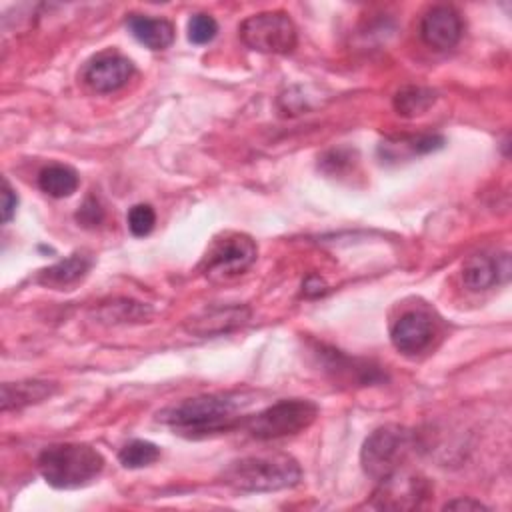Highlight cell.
<instances>
[{
  "label": "cell",
  "instance_id": "obj_15",
  "mask_svg": "<svg viewBox=\"0 0 512 512\" xmlns=\"http://www.w3.org/2000/svg\"><path fill=\"white\" fill-rule=\"evenodd\" d=\"M126 26L130 34L150 50H164L174 42V26L164 18L130 14Z\"/></svg>",
  "mask_w": 512,
  "mask_h": 512
},
{
  "label": "cell",
  "instance_id": "obj_23",
  "mask_svg": "<svg viewBox=\"0 0 512 512\" xmlns=\"http://www.w3.org/2000/svg\"><path fill=\"white\" fill-rule=\"evenodd\" d=\"M76 220L86 226V228H94L104 220V210L100 206V202L94 196H88L84 200V204L80 206V210L76 212Z\"/></svg>",
  "mask_w": 512,
  "mask_h": 512
},
{
  "label": "cell",
  "instance_id": "obj_11",
  "mask_svg": "<svg viewBox=\"0 0 512 512\" xmlns=\"http://www.w3.org/2000/svg\"><path fill=\"white\" fill-rule=\"evenodd\" d=\"M462 18L452 6H432L420 20V36L434 50L454 48L462 38Z\"/></svg>",
  "mask_w": 512,
  "mask_h": 512
},
{
  "label": "cell",
  "instance_id": "obj_16",
  "mask_svg": "<svg viewBox=\"0 0 512 512\" xmlns=\"http://www.w3.org/2000/svg\"><path fill=\"white\" fill-rule=\"evenodd\" d=\"M92 260L86 254H70L68 258L44 268L38 272L36 282L42 286H50V288H64L70 286L74 282H78L80 278L86 276V272L90 270Z\"/></svg>",
  "mask_w": 512,
  "mask_h": 512
},
{
  "label": "cell",
  "instance_id": "obj_18",
  "mask_svg": "<svg viewBox=\"0 0 512 512\" xmlns=\"http://www.w3.org/2000/svg\"><path fill=\"white\" fill-rule=\"evenodd\" d=\"M80 184L78 172L66 164H50L40 170L38 186L52 198H68Z\"/></svg>",
  "mask_w": 512,
  "mask_h": 512
},
{
  "label": "cell",
  "instance_id": "obj_1",
  "mask_svg": "<svg viewBox=\"0 0 512 512\" xmlns=\"http://www.w3.org/2000/svg\"><path fill=\"white\" fill-rule=\"evenodd\" d=\"M240 406L226 394H204L162 408L156 418L186 438H202L234 428Z\"/></svg>",
  "mask_w": 512,
  "mask_h": 512
},
{
  "label": "cell",
  "instance_id": "obj_14",
  "mask_svg": "<svg viewBox=\"0 0 512 512\" xmlns=\"http://www.w3.org/2000/svg\"><path fill=\"white\" fill-rule=\"evenodd\" d=\"M318 352L324 358L326 370L332 372L334 378H344V380L360 384V386L384 380V374L378 370V366H372L370 362L354 360L334 348H320Z\"/></svg>",
  "mask_w": 512,
  "mask_h": 512
},
{
  "label": "cell",
  "instance_id": "obj_7",
  "mask_svg": "<svg viewBox=\"0 0 512 512\" xmlns=\"http://www.w3.org/2000/svg\"><path fill=\"white\" fill-rule=\"evenodd\" d=\"M238 36L250 50L264 54H288L298 42V30L282 10L258 12L244 18L238 26Z\"/></svg>",
  "mask_w": 512,
  "mask_h": 512
},
{
  "label": "cell",
  "instance_id": "obj_10",
  "mask_svg": "<svg viewBox=\"0 0 512 512\" xmlns=\"http://www.w3.org/2000/svg\"><path fill=\"white\" fill-rule=\"evenodd\" d=\"M250 318V308L242 304H230V306H210L200 310L198 314L190 316L184 322V330L194 336H218L228 334L240 326H244Z\"/></svg>",
  "mask_w": 512,
  "mask_h": 512
},
{
  "label": "cell",
  "instance_id": "obj_3",
  "mask_svg": "<svg viewBox=\"0 0 512 512\" xmlns=\"http://www.w3.org/2000/svg\"><path fill=\"white\" fill-rule=\"evenodd\" d=\"M104 468L102 454L88 444H52L38 456V472L60 490L80 488L92 482Z\"/></svg>",
  "mask_w": 512,
  "mask_h": 512
},
{
  "label": "cell",
  "instance_id": "obj_8",
  "mask_svg": "<svg viewBox=\"0 0 512 512\" xmlns=\"http://www.w3.org/2000/svg\"><path fill=\"white\" fill-rule=\"evenodd\" d=\"M430 484L418 474L396 470L394 474L378 480L372 504L386 510H412L430 496Z\"/></svg>",
  "mask_w": 512,
  "mask_h": 512
},
{
  "label": "cell",
  "instance_id": "obj_22",
  "mask_svg": "<svg viewBox=\"0 0 512 512\" xmlns=\"http://www.w3.org/2000/svg\"><path fill=\"white\" fill-rule=\"evenodd\" d=\"M156 212L148 204H136L128 212V228L134 236H148L154 230Z\"/></svg>",
  "mask_w": 512,
  "mask_h": 512
},
{
  "label": "cell",
  "instance_id": "obj_25",
  "mask_svg": "<svg viewBox=\"0 0 512 512\" xmlns=\"http://www.w3.org/2000/svg\"><path fill=\"white\" fill-rule=\"evenodd\" d=\"M486 508L482 502L472 500V498H456L444 504V510H482Z\"/></svg>",
  "mask_w": 512,
  "mask_h": 512
},
{
  "label": "cell",
  "instance_id": "obj_5",
  "mask_svg": "<svg viewBox=\"0 0 512 512\" xmlns=\"http://www.w3.org/2000/svg\"><path fill=\"white\" fill-rule=\"evenodd\" d=\"M318 416V406L306 398L280 400L244 420L250 436L258 440H276L306 430Z\"/></svg>",
  "mask_w": 512,
  "mask_h": 512
},
{
  "label": "cell",
  "instance_id": "obj_21",
  "mask_svg": "<svg viewBox=\"0 0 512 512\" xmlns=\"http://www.w3.org/2000/svg\"><path fill=\"white\" fill-rule=\"evenodd\" d=\"M218 32V22L210 14H194L188 20V40L192 44H208Z\"/></svg>",
  "mask_w": 512,
  "mask_h": 512
},
{
  "label": "cell",
  "instance_id": "obj_20",
  "mask_svg": "<svg viewBox=\"0 0 512 512\" xmlns=\"http://www.w3.org/2000/svg\"><path fill=\"white\" fill-rule=\"evenodd\" d=\"M160 458V448L148 440H132L118 452V460L124 468H144Z\"/></svg>",
  "mask_w": 512,
  "mask_h": 512
},
{
  "label": "cell",
  "instance_id": "obj_6",
  "mask_svg": "<svg viewBox=\"0 0 512 512\" xmlns=\"http://www.w3.org/2000/svg\"><path fill=\"white\" fill-rule=\"evenodd\" d=\"M256 256L258 246L248 234L224 232L210 242L200 262V272L212 282L230 280L246 272L256 262Z\"/></svg>",
  "mask_w": 512,
  "mask_h": 512
},
{
  "label": "cell",
  "instance_id": "obj_9",
  "mask_svg": "<svg viewBox=\"0 0 512 512\" xmlns=\"http://www.w3.org/2000/svg\"><path fill=\"white\" fill-rule=\"evenodd\" d=\"M134 74V64L120 52L106 50L96 54L84 68L86 84L100 94L116 92L128 84Z\"/></svg>",
  "mask_w": 512,
  "mask_h": 512
},
{
  "label": "cell",
  "instance_id": "obj_4",
  "mask_svg": "<svg viewBox=\"0 0 512 512\" xmlns=\"http://www.w3.org/2000/svg\"><path fill=\"white\" fill-rule=\"evenodd\" d=\"M414 448V432L398 426V424H386L376 428L362 444L360 450V462L364 472L374 478L382 480L406 462L408 454Z\"/></svg>",
  "mask_w": 512,
  "mask_h": 512
},
{
  "label": "cell",
  "instance_id": "obj_2",
  "mask_svg": "<svg viewBox=\"0 0 512 512\" xmlns=\"http://www.w3.org/2000/svg\"><path fill=\"white\" fill-rule=\"evenodd\" d=\"M220 480L242 492H276L292 488L302 480V468L290 454H262L232 460Z\"/></svg>",
  "mask_w": 512,
  "mask_h": 512
},
{
  "label": "cell",
  "instance_id": "obj_24",
  "mask_svg": "<svg viewBox=\"0 0 512 512\" xmlns=\"http://www.w3.org/2000/svg\"><path fill=\"white\" fill-rule=\"evenodd\" d=\"M18 206V196L12 190V186L8 184V180H4V188H2V222H10L14 212Z\"/></svg>",
  "mask_w": 512,
  "mask_h": 512
},
{
  "label": "cell",
  "instance_id": "obj_26",
  "mask_svg": "<svg viewBox=\"0 0 512 512\" xmlns=\"http://www.w3.org/2000/svg\"><path fill=\"white\" fill-rule=\"evenodd\" d=\"M326 292V284L318 278V276H310L306 282H304V294L306 296H320Z\"/></svg>",
  "mask_w": 512,
  "mask_h": 512
},
{
  "label": "cell",
  "instance_id": "obj_17",
  "mask_svg": "<svg viewBox=\"0 0 512 512\" xmlns=\"http://www.w3.org/2000/svg\"><path fill=\"white\" fill-rule=\"evenodd\" d=\"M54 392L52 382L42 380H24V382H6L2 384V410H18L28 404L46 400Z\"/></svg>",
  "mask_w": 512,
  "mask_h": 512
},
{
  "label": "cell",
  "instance_id": "obj_13",
  "mask_svg": "<svg viewBox=\"0 0 512 512\" xmlns=\"http://www.w3.org/2000/svg\"><path fill=\"white\" fill-rule=\"evenodd\" d=\"M510 276V258L508 254L488 256V254H474L462 266V280L466 288L480 292L488 290L494 284L506 282Z\"/></svg>",
  "mask_w": 512,
  "mask_h": 512
},
{
  "label": "cell",
  "instance_id": "obj_12",
  "mask_svg": "<svg viewBox=\"0 0 512 512\" xmlns=\"http://www.w3.org/2000/svg\"><path fill=\"white\" fill-rule=\"evenodd\" d=\"M434 336V324L430 316L418 310L404 312L390 330V340L394 348L406 356L424 352Z\"/></svg>",
  "mask_w": 512,
  "mask_h": 512
},
{
  "label": "cell",
  "instance_id": "obj_19",
  "mask_svg": "<svg viewBox=\"0 0 512 512\" xmlns=\"http://www.w3.org/2000/svg\"><path fill=\"white\" fill-rule=\"evenodd\" d=\"M436 102V92L426 86H404L394 94V110L412 118L424 114Z\"/></svg>",
  "mask_w": 512,
  "mask_h": 512
}]
</instances>
